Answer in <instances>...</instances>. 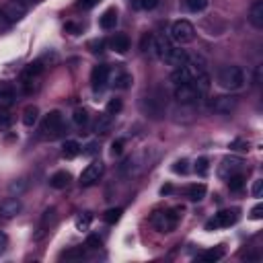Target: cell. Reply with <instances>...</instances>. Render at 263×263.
<instances>
[{"mask_svg":"<svg viewBox=\"0 0 263 263\" xmlns=\"http://www.w3.org/2000/svg\"><path fill=\"white\" fill-rule=\"evenodd\" d=\"M240 166H242V160H240L238 156H226V158L222 160L220 168H218V175H220L222 179H228L230 175L238 173V171H240Z\"/></svg>","mask_w":263,"mask_h":263,"instance_id":"cell-17","label":"cell"},{"mask_svg":"<svg viewBox=\"0 0 263 263\" xmlns=\"http://www.w3.org/2000/svg\"><path fill=\"white\" fill-rule=\"evenodd\" d=\"M111 115L109 113H101L99 117H97V121H95V132L97 134H101V136H105L109 129H111Z\"/></svg>","mask_w":263,"mask_h":263,"instance_id":"cell-26","label":"cell"},{"mask_svg":"<svg viewBox=\"0 0 263 263\" xmlns=\"http://www.w3.org/2000/svg\"><path fill=\"white\" fill-rule=\"evenodd\" d=\"M84 257H86V249L84 247H72V249H68V251H64L60 255L62 261H80Z\"/></svg>","mask_w":263,"mask_h":263,"instance_id":"cell-25","label":"cell"},{"mask_svg":"<svg viewBox=\"0 0 263 263\" xmlns=\"http://www.w3.org/2000/svg\"><path fill=\"white\" fill-rule=\"evenodd\" d=\"M68 183H70V173H68V171H58V173H53L51 179H49V185H51L53 189H66Z\"/></svg>","mask_w":263,"mask_h":263,"instance_id":"cell-23","label":"cell"},{"mask_svg":"<svg viewBox=\"0 0 263 263\" xmlns=\"http://www.w3.org/2000/svg\"><path fill=\"white\" fill-rule=\"evenodd\" d=\"M249 23L255 27V29H263V2L257 0L251 10H249Z\"/></svg>","mask_w":263,"mask_h":263,"instance_id":"cell-20","label":"cell"},{"mask_svg":"<svg viewBox=\"0 0 263 263\" xmlns=\"http://www.w3.org/2000/svg\"><path fill=\"white\" fill-rule=\"evenodd\" d=\"M183 4H185V8L189 12H201V10L208 8L210 0H183Z\"/></svg>","mask_w":263,"mask_h":263,"instance_id":"cell-33","label":"cell"},{"mask_svg":"<svg viewBox=\"0 0 263 263\" xmlns=\"http://www.w3.org/2000/svg\"><path fill=\"white\" fill-rule=\"evenodd\" d=\"M6 247H8V236H6V232L0 230V253H4Z\"/></svg>","mask_w":263,"mask_h":263,"instance_id":"cell-49","label":"cell"},{"mask_svg":"<svg viewBox=\"0 0 263 263\" xmlns=\"http://www.w3.org/2000/svg\"><path fill=\"white\" fill-rule=\"evenodd\" d=\"M136 6L138 8H144V10H152V8L158 6V0H138Z\"/></svg>","mask_w":263,"mask_h":263,"instance_id":"cell-43","label":"cell"},{"mask_svg":"<svg viewBox=\"0 0 263 263\" xmlns=\"http://www.w3.org/2000/svg\"><path fill=\"white\" fill-rule=\"evenodd\" d=\"M187 197L191 201H201L205 197V185L203 183H193L187 187Z\"/></svg>","mask_w":263,"mask_h":263,"instance_id":"cell-27","label":"cell"},{"mask_svg":"<svg viewBox=\"0 0 263 263\" xmlns=\"http://www.w3.org/2000/svg\"><path fill=\"white\" fill-rule=\"evenodd\" d=\"M251 193H253V197H261V193H263V181H261V179H257V181L253 183Z\"/></svg>","mask_w":263,"mask_h":263,"instance_id":"cell-47","label":"cell"},{"mask_svg":"<svg viewBox=\"0 0 263 263\" xmlns=\"http://www.w3.org/2000/svg\"><path fill=\"white\" fill-rule=\"evenodd\" d=\"M205 60H203V55H187V60H185V64L183 66H179V68H175V72L171 74V80L175 82V84H183V82H191L195 76H199V74H203L205 72Z\"/></svg>","mask_w":263,"mask_h":263,"instance_id":"cell-2","label":"cell"},{"mask_svg":"<svg viewBox=\"0 0 263 263\" xmlns=\"http://www.w3.org/2000/svg\"><path fill=\"white\" fill-rule=\"evenodd\" d=\"M39 60H41V64H43V66H45V62L55 64V62H58V55H55V51H47V53H43Z\"/></svg>","mask_w":263,"mask_h":263,"instance_id":"cell-46","label":"cell"},{"mask_svg":"<svg viewBox=\"0 0 263 263\" xmlns=\"http://www.w3.org/2000/svg\"><path fill=\"white\" fill-rule=\"evenodd\" d=\"M21 210H23V201L18 197H6L4 201H0V218H4V220L18 216Z\"/></svg>","mask_w":263,"mask_h":263,"instance_id":"cell-15","label":"cell"},{"mask_svg":"<svg viewBox=\"0 0 263 263\" xmlns=\"http://www.w3.org/2000/svg\"><path fill=\"white\" fill-rule=\"evenodd\" d=\"M16 101V90L10 82H0V111H8Z\"/></svg>","mask_w":263,"mask_h":263,"instance_id":"cell-16","label":"cell"},{"mask_svg":"<svg viewBox=\"0 0 263 263\" xmlns=\"http://www.w3.org/2000/svg\"><path fill=\"white\" fill-rule=\"evenodd\" d=\"M55 220H58V210H55V208H45V210H43V214H41V220H39V226H37L35 238H37V240H39V238H43V236L49 232V228L55 224Z\"/></svg>","mask_w":263,"mask_h":263,"instance_id":"cell-13","label":"cell"},{"mask_svg":"<svg viewBox=\"0 0 263 263\" xmlns=\"http://www.w3.org/2000/svg\"><path fill=\"white\" fill-rule=\"evenodd\" d=\"M88 47H90L92 53H101V51L105 49V41H103V39H101V41H90Z\"/></svg>","mask_w":263,"mask_h":263,"instance_id":"cell-45","label":"cell"},{"mask_svg":"<svg viewBox=\"0 0 263 263\" xmlns=\"http://www.w3.org/2000/svg\"><path fill=\"white\" fill-rule=\"evenodd\" d=\"M171 37H166V35H156L154 37V55L156 58H160V60H164V55L171 51Z\"/></svg>","mask_w":263,"mask_h":263,"instance_id":"cell-19","label":"cell"},{"mask_svg":"<svg viewBox=\"0 0 263 263\" xmlns=\"http://www.w3.org/2000/svg\"><path fill=\"white\" fill-rule=\"evenodd\" d=\"M140 109L152 117V119H160L166 111V90L160 86H152L150 90L144 92L142 101H140Z\"/></svg>","mask_w":263,"mask_h":263,"instance_id":"cell-1","label":"cell"},{"mask_svg":"<svg viewBox=\"0 0 263 263\" xmlns=\"http://www.w3.org/2000/svg\"><path fill=\"white\" fill-rule=\"evenodd\" d=\"M109 76H111V70L105 64L95 66L92 72H90V84H92V88L95 90H103L107 86V82H109Z\"/></svg>","mask_w":263,"mask_h":263,"instance_id":"cell-14","label":"cell"},{"mask_svg":"<svg viewBox=\"0 0 263 263\" xmlns=\"http://www.w3.org/2000/svg\"><path fill=\"white\" fill-rule=\"evenodd\" d=\"M238 105V99L234 95H220L210 101V111L218 115H230Z\"/></svg>","mask_w":263,"mask_h":263,"instance_id":"cell-10","label":"cell"},{"mask_svg":"<svg viewBox=\"0 0 263 263\" xmlns=\"http://www.w3.org/2000/svg\"><path fill=\"white\" fill-rule=\"evenodd\" d=\"M78 154H80V144H78L76 140H68V142L64 144L62 156H64V158H74V156H78Z\"/></svg>","mask_w":263,"mask_h":263,"instance_id":"cell-29","label":"cell"},{"mask_svg":"<svg viewBox=\"0 0 263 263\" xmlns=\"http://www.w3.org/2000/svg\"><path fill=\"white\" fill-rule=\"evenodd\" d=\"M103 171H105V164L101 160H95L90 162L82 173H80V185L88 187V185H95L101 177H103Z\"/></svg>","mask_w":263,"mask_h":263,"instance_id":"cell-12","label":"cell"},{"mask_svg":"<svg viewBox=\"0 0 263 263\" xmlns=\"http://www.w3.org/2000/svg\"><path fill=\"white\" fill-rule=\"evenodd\" d=\"M123 146H125V142H123L121 138H119V140H115V142L111 144V154H113V156H119V154L123 152Z\"/></svg>","mask_w":263,"mask_h":263,"instance_id":"cell-44","label":"cell"},{"mask_svg":"<svg viewBox=\"0 0 263 263\" xmlns=\"http://www.w3.org/2000/svg\"><path fill=\"white\" fill-rule=\"evenodd\" d=\"M97 150H99V144H97V142H90V144H88V146H86V148H84V150H82V152H84V154H88V156H90V154H95V152H97Z\"/></svg>","mask_w":263,"mask_h":263,"instance_id":"cell-50","label":"cell"},{"mask_svg":"<svg viewBox=\"0 0 263 263\" xmlns=\"http://www.w3.org/2000/svg\"><path fill=\"white\" fill-rule=\"evenodd\" d=\"M90 222H92V216H90L88 212H84L82 216L76 218V228H78V230H88Z\"/></svg>","mask_w":263,"mask_h":263,"instance_id":"cell-37","label":"cell"},{"mask_svg":"<svg viewBox=\"0 0 263 263\" xmlns=\"http://www.w3.org/2000/svg\"><path fill=\"white\" fill-rule=\"evenodd\" d=\"M119 111H121V99H111V101L107 103V111H105V113L115 115V113H119Z\"/></svg>","mask_w":263,"mask_h":263,"instance_id":"cell-39","label":"cell"},{"mask_svg":"<svg viewBox=\"0 0 263 263\" xmlns=\"http://www.w3.org/2000/svg\"><path fill=\"white\" fill-rule=\"evenodd\" d=\"M18 2H21V4H25V6L29 8V6H37L41 0H18Z\"/></svg>","mask_w":263,"mask_h":263,"instance_id":"cell-53","label":"cell"},{"mask_svg":"<svg viewBox=\"0 0 263 263\" xmlns=\"http://www.w3.org/2000/svg\"><path fill=\"white\" fill-rule=\"evenodd\" d=\"M238 220V210H222L214 216V220H210L205 224V230H214V228H228Z\"/></svg>","mask_w":263,"mask_h":263,"instance_id":"cell-11","label":"cell"},{"mask_svg":"<svg viewBox=\"0 0 263 263\" xmlns=\"http://www.w3.org/2000/svg\"><path fill=\"white\" fill-rule=\"evenodd\" d=\"M183 216V208H168L160 210L152 216V224L158 232H173L179 224V218Z\"/></svg>","mask_w":263,"mask_h":263,"instance_id":"cell-4","label":"cell"},{"mask_svg":"<svg viewBox=\"0 0 263 263\" xmlns=\"http://www.w3.org/2000/svg\"><path fill=\"white\" fill-rule=\"evenodd\" d=\"M109 43H111V49H115L117 53H125V51L129 49V37H127L125 33H117V35H113Z\"/></svg>","mask_w":263,"mask_h":263,"instance_id":"cell-22","label":"cell"},{"mask_svg":"<svg viewBox=\"0 0 263 263\" xmlns=\"http://www.w3.org/2000/svg\"><path fill=\"white\" fill-rule=\"evenodd\" d=\"M171 35V41H175L177 45H187V43H191L193 41V37H195V27L189 23V21H185V18H179V21H175L173 25H171V31H168Z\"/></svg>","mask_w":263,"mask_h":263,"instance_id":"cell-7","label":"cell"},{"mask_svg":"<svg viewBox=\"0 0 263 263\" xmlns=\"http://www.w3.org/2000/svg\"><path fill=\"white\" fill-rule=\"evenodd\" d=\"M140 49H142L144 53H152V51H154V35L144 33V37H142V41H140Z\"/></svg>","mask_w":263,"mask_h":263,"instance_id":"cell-35","label":"cell"},{"mask_svg":"<svg viewBox=\"0 0 263 263\" xmlns=\"http://www.w3.org/2000/svg\"><path fill=\"white\" fill-rule=\"evenodd\" d=\"M25 189H27V181H25V179H14V181L8 185V191H10V193H16V195L23 193Z\"/></svg>","mask_w":263,"mask_h":263,"instance_id":"cell-38","label":"cell"},{"mask_svg":"<svg viewBox=\"0 0 263 263\" xmlns=\"http://www.w3.org/2000/svg\"><path fill=\"white\" fill-rule=\"evenodd\" d=\"M10 123H12L10 113H8V111H0V132H2V129H8Z\"/></svg>","mask_w":263,"mask_h":263,"instance_id":"cell-40","label":"cell"},{"mask_svg":"<svg viewBox=\"0 0 263 263\" xmlns=\"http://www.w3.org/2000/svg\"><path fill=\"white\" fill-rule=\"evenodd\" d=\"M187 55H189V53H187L185 49H181V45H179V47H171V51L164 55V64L171 66V68H179V66L185 64Z\"/></svg>","mask_w":263,"mask_h":263,"instance_id":"cell-18","label":"cell"},{"mask_svg":"<svg viewBox=\"0 0 263 263\" xmlns=\"http://www.w3.org/2000/svg\"><path fill=\"white\" fill-rule=\"evenodd\" d=\"M132 82H134V78H132V74H127V72H115L113 74V86L115 88H121V90H125V88H129L132 86Z\"/></svg>","mask_w":263,"mask_h":263,"instance_id":"cell-24","label":"cell"},{"mask_svg":"<svg viewBox=\"0 0 263 263\" xmlns=\"http://www.w3.org/2000/svg\"><path fill=\"white\" fill-rule=\"evenodd\" d=\"M261 216H263V205L259 203V205H255V208L251 210V218H253V220H261Z\"/></svg>","mask_w":263,"mask_h":263,"instance_id":"cell-48","label":"cell"},{"mask_svg":"<svg viewBox=\"0 0 263 263\" xmlns=\"http://www.w3.org/2000/svg\"><path fill=\"white\" fill-rule=\"evenodd\" d=\"M72 121H74V125L76 127H86L88 125V111L86 109H76L74 111V115H72Z\"/></svg>","mask_w":263,"mask_h":263,"instance_id":"cell-31","label":"cell"},{"mask_svg":"<svg viewBox=\"0 0 263 263\" xmlns=\"http://www.w3.org/2000/svg\"><path fill=\"white\" fill-rule=\"evenodd\" d=\"M97 2H99V0H78V6H80V8H92Z\"/></svg>","mask_w":263,"mask_h":263,"instance_id":"cell-51","label":"cell"},{"mask_svg":"<svg viewBox=\"0 0 263 263\" xmlns=\"http://www.w3.org/2000/svg\"><path fill=\"white\" fill-rule=\"evenodd\" d=\"M84 247H86V249H92V251H95V249H99V247H101V238H99L97 234H90V236L86 238Z\"/></svg>","mask_w":263,"mask_h":263,"instance_id":"cell-42","label":"cell"},{"mask_svg":"<svg viewBox=\"0 0 263 263\" xmlns=\"http://www.w3.org/2000/svg\"><path fill=\"white\" fill-rule=\"evenodd\" d=\"M99 25H101V29H105V31L113 29V27L117 25V10H115V8H107V10L99 16Z\"/></svg>","mask_w":263,"mask_h":263,"instance_id":"cell-21","label":"cell"},{"mask_svg":"<svg viewBox=\"0 0 263 263\" xmlns=\"http://www.w3.org/2000/svg\"><path fill=\"white\" fill-rule=\"evenodd\" d=\"M37 117H39V109H37L35 105L25 107V111H23V123H25L27 127H33L35 121H37Z\"/></svg>","mask_w":263,"mask_h":263,"instance_id":"cell-28","label":"cell"},{"mask_svg":"<svg viewBox=\"0 0 263 263\" xmlns=\"http://www.w3.org/2000/svg\"><path fill=\"white\" fill-rule=\"evenodd\" d=\"M228 189L230 191H240L242 189V185H245V177H242V173L238 171V173H234V175H230L228 179Z\"/></svg>","mask_w":263,"mask_h":263,"instance_id":"cell-32","label":"cell"},{"mask_svg":"<svg viewBox=\"0 0 263 263\" xmlns=\"http://www.w3.org/2000/svg\"><path fill=\"white\" fill-rule=\"evenodd\" d=\"M171 191H173V187H171V185H164V187L160 189V193H162V195H164V193H171Z\"/></svg>","mask_w":263,"mask_h":263,"instance_id":"cell-54","label":"cell"},{"mask_svg":"<svg viewBox=\"0 0 263 263\" xmlns=\"http://www.w3.org/2000/svg\"><path fill=\"white\" fill-rule=\"evenodd\" d=\"M66 31H70L72 35H76V33H80V27L74 25V23H66Z\"/></svg>","mask_w":263,"mask_h":263,"instance_id":"cell-52","label":"cell"},{"mask_svg":"<svg viewBox=\"0 0 263 263\" xmlns=\"http://www.w3.org/2000/svg\"><path fill=\"white\" fill-rule=\"evenodd\" d=\"M216 80L226 90H240L245 86V72L238 66H224L218 70Z\"/></svg>","mask_w":263,"mask_h":263,"instance_id":"cell-3","label":"cell"},{"mask_svg":"<svg viewBox=\"0 0 263 263\" xmlns=\"http://www.w3.org/2000/svg\"><path fill=\"white\" fill-rule=\"evenodd\" d=\"M121 214H123V210H121V208H109V210L103 214V220H105L107 224H115V222H119Z\"/></svg>","mask_w":263,"mask_h":263,"instance_id":"cell-34","label":"cell"},{"mask_svg":"<svg viewBox=\"0 0 263 263\" xmlns=\"http://www.w3.org/2000/svg\"><path fill=\"white\" fill-rule=\"evenodd\" d=\"M187 164H189V162H187L185 158H181V160H177V162L173 164V171H175V173H181V175H185V173L189 171V166H187Z\"/></svg>","mask_w":263,"mask_h":263,"instance_id":"cell-41","label":"cell"},{"mask_svg":"<svg viewBox=\"0 0 263 263\" xmlns=\"http://www.w3.org/2000/svg\"><path fill=\"white\" fill-rule=\"evenodd\" d=\"M25 14H27V6H25V4H21L18 0L6 2V4L0 8V29H8L10 25L18 23Z\"/></svg>","mask_w":263,"mask_h":263,"instance_id":"cell-6","label":"cell"},{"mask_svg":"<svg viewBox=\"0 0 263 263\" xmlns=\"http://www.w3.org/2000/svg\"><path fill=\"white\" fill-rule=\"evenodd\" d=\"M148 162H150V160H148V152H138V154L125 158V160L119 164L117 173H119V177L129 179V177H136L138 173H142L146 166H150Z\"/></svg>","mask_w":263,"mask_h":263,"instance_id":"cell-5","label":"cell"},{"mask_svg":"<svg viewBox=\"0 0 263 263\" xmlns=\"http://www.w3.org/2000/svg\"><path fill=\"white\" fill-rule=\"evenodd\" d=\"M64 129H66V127H64V117H62V113H60L58 109L49 111V113L43 117V121H41V136H43V138L53 140V138L62 136Z\"/></svg>","mask_w":263,"mask_h":263,"instance_id":"cell-8","label":"cell"},{"mask_svg":"<svg viewBox=\"0 0 263 263\" xmlns=\"http://www.w3.org/2000/svg\"><path fill=\"white\" fill-rule=\"evenodd\" d=\"M222 257H224V245L201 253V261H208V263H214V261H218V259H222Z\"/></svg>","mask_w":263,"mask_h":263,"instance_id":"cell-30","label":"cell"},{"mask_svg":"<svg viewBox=\"0 0 263 263\" xmlns=\"http://www.w3.org/2000/svg\"><path fill=\"white\" fill-rule=\"evenodd\" d=\"M201 97H203V95L195 88L193 82H183V84H177V86H175V99H177V103H181V105H193V103H197Z\"/></svg>","mask_w":263,"mask_h":263,"instance_id":"cell-9","label":"cell"},{"mask_svg":"<svg viewBox=\"0 0 263 263\" xmlns=\"http://www.w3.org/2000/svg\"><path fill=\"white\" fill-rule=\"evenodd\" d=\"M208 171H210V160H208L205 156H199V158L195 160V173H197L199 177H203V175H208Z\"/></svg>","mask_w":263,"mask_h":263,"instance_id":"cell-36","label":"cell"}]
</instances>
